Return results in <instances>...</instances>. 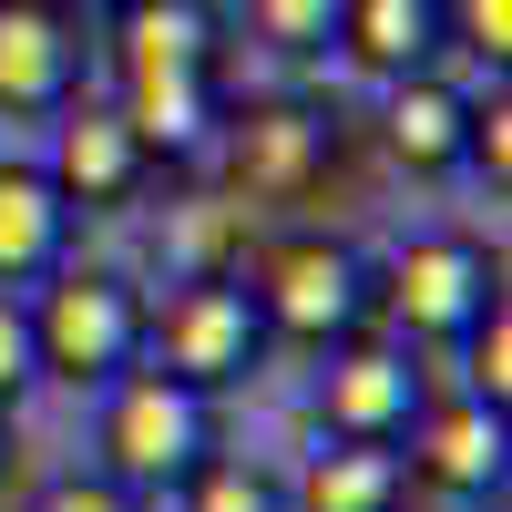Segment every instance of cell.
Wrapping results in <instances>:
<instances>
[{
  "label": "cell",
  "mask_w": 512,
  "mask_h": 512,
  "mask_svg": "<svg viewBox=\"0 0 512 512\" xmlns=\"http://www.w3.org/2000/svg\"><path fill=\"white\" fill-rule=\"evenodd\" d=\"M113 31V113L144 134V154H195L226 123V21L205 0H123Z\"/></svg>",
  "instance_id": "6da1fadb"
},
{
  "label": "cell",
  "mask_w": 512,
  "mask_h": 512,
  "mask_svg": "<svg viewBox=\"0 0 512 512\" xmlns=\"http://www.w3.org/2000/svg\"><path fill=\"white\" fill-rule=\"evenodd\" d=\"M236 277L256 297V318H267V338H287V349H338V338L379 328V267L328 226H287Z\"/></svg>",
  "instance_id": "7a4b0ae2"
},
{
  "label": "cell",
  "mask_w": 512,
  "mask_h": 512,
  "mask_svg": "<svg viewBox=\"0 0 512 512\" xmlns=\"http://www.w3.org/2000/svg\"><path fill=\"white\" fill-rule=\"evenodd\" d=\"M21 308H31V359L62 390H113L123 369H144V308L154 297L123 267H52Z\"/></svg>",
  "instance_id": "3957f363"
},
{
  "label": "cell",
  "mask_w": 512,
  "mask_h": 512,
  "mask_svg": "<svg viewBox=\"0 0 512 512\" xmlns=\"http://www.w3.org/2000/svg\"><path fill=\"white\" fill-rule=\"evenodd\" d=\"M267 318H256V297L236 267H195L185 287H164V308H144V369L185 379L195 400H226L246 390L256 369H267Z\"/></svg>",
  "instance_id": "277c9868"
},
{
  "label": "cell",
  "mask_w": 512,
  "mask_h": 512,
  "mask_svg": "<svg viewBox=\"0 0 512 512\" xmlns=\"http://www.w3.org/2000/svg\"><path fill=\"white\" fill-rule=\"evenodd\" d=\"M195 461H216V400H195L164 369H123L93 420V472L123 482L134 502H164Z\"/></svg>",
  "instance_id": "5b68a950"
},
{
  "label": "cell",
  "mask_w": 512,
  "mask_h": 512,
  "mask_svg": "<svg viewBox=\"0 0 512 512\" xmlns=\"http://www.w3.org/2000/svg\"><path fill=\"white\" fill-rule=\"evenodd\" d=\"M502 308V267L482 236H410L379 267V318L400 328V349H461Z\"/></svg>",
  "instance_id": "8992f818"
},
{
  "label": "cell",
  "mask_w": 512,
  "mask_h": 512,
  "mask_svg": "<svg viewBox=\"0 0 512 512\" xmlns=\"http://www.w3.org/2000/svg\"><path fill=\"white\" fill-rule=\"evenodd\" d=\"M318 359H328V369H318V441H369V451H400L410 410L431 400V369H420L400 338H379V328L338 338V349H318Z\"/></svg>",
  "instance_id": "52a82bcc"
},
{
  "label": "cell",
  "mask_w": 512,
  "mask_h": 512,
  "mask_svg": "<svg viewBox=\"0 0 512 512\" xmlns=\"http://www.w3.org/2000/svg\"><path fill=\"white\" fill-rule=\"evenodd\" d=\"M226 175L256 205H308L338 175V113H318V103H226Z\"/></svg>",
  "instance_id": "ba28073f"
},
{
  "label": "cell",
  "mask_w": 512,
  "mask_h": 512,
  "mask_svg": "<svg viewBox=\"0 0 512 512\" xmlns=\"http://www.w3.org/2000/svg\"><path fill=\"white\" fill-rule=\"evenodd\" d=\"M400 472L420 492H451V502H492L512 472V410L472 400V390H431L400 431Z\"/></svg>",
  "instance_id": "9c48e42d"
},
{
  "label": "cell",
  "mask_w": 512,
  "mask_h": 512,
  "mask_svg": "<svg viewBox=\"0 0 512 512\" xmlns=\"http://www.w3.org/2000/svg\"><path fill=\"white\" fill-rule=\"evenodd\" d=\"M41 175H52V195L72 205V216H123V205L154 185V154H144V134L113 103H62Z\"/></svg>",
  "instance_id": "30bf717a"
},
{
  "label": "cell",
  "mask_w": 512,
  "mask_h": 512,
  "mask_svg": "<svg viewBox=\"0 0 512 512\" xmlns=\"http://www.w3.org/2000/svg\"><path fill=\"white\" fill-rule=\"evenodd\" d=\"M62 103H82V21L52 0H0V113L52 123Z\"/></svg>",
  "instance_id": "8fae6325"
},
{
  "label": "cell",
  "mask_w": 512,
  "mask_h": 512,
  "mask_svg": "<svg viewBox=\"0 0 512 512\" xmlns=\"http://www.w3.org/2000/svg\"><path fill=\"white\" fill-rule=\"evenodd\" d=\"M52 267H72V205L31 154H0V287L31 297Z\"/></svg>",
  "instance_id": "7c38bea8"
},
{
  "label": "cell",
  "mask_w": 512,
  "mask_h": 512,
  "mask_svg": "<svg viewBox=\"0 0 512 512\" xmlns=\"http://www.w3.org/2000/svg\"><path fill=\"white\" fill-rule=\"evenodd\" d=\"M338 52L390 93V82L431 72L451 52V41H441V0H349V11H338Z\"/></svg>",
  "instance_id": "4fadbf2b"
},
{
  "label": "cell",
  "mask_w": 512,
  "mask_h": 512,
  "mask_svg": "<svg viewBox=\"0 0 512 512\" xmlns=\"http://www.w3.org/2000/svg\"><path fill=\"white\" fill-rule=\"evenodd\" d=\"M461 134H472V93L441 72H410L390 82V103H379V144H390L410 175H461Z\"/></svg>",
  "instance_id": "5bb4252c"
},
{
  "label": "cell",
  "mask_w": 512,
  "mask_h": 512,
  "mask_svg": "<svg viewBox=\"0 0 512 512\" xmlns=\"http://www.w3.org/2000/svg\"><path fill=\"white\" fill-rule=\"evenodd\" d=\"M287 512H400L410 502V472L400 451H369V441H318L297 461V482H277Z\"/></svg>",
  "instance_id": "9a60e30c"
},
{
  "label": "cell",
  "mask_w": 512,
  "mask_h": 512,
  "mask_svg": "<svg viewBox=\"0 0 512 512\" xmlns=\"http://www.w3.org/2000/svg\"><path fill=\"white\" fill-rule=\"evenodd\" d=\"M144 512H287V492H277V472L216 451V461H195V472L164 492V502H144Z\"/></svg>",
  "instance_id": "2e32d148"
},
{
  "label": "cell",
  "mask_w": 512,
  "mask_h": 512,
  "mask_svg": "<svg viewBox=\"0 0 512 512\" xmlns=\"http://www.w3.org/2000/svg\"><path fill=\"white\" fill-rule=\"evenodd\" d=\"M338 11L349 0H246V31L287 62H308V52H338Z\"/></svg>",
  "instance_id": "e0dca14e"
},
{
  "label": "cell",
  "mask_w": 512,
  "mask_h": 512,
  "mask_svg": "<svg viewBox=\"0 0 512 512\" xmlns=\"http://www.w3.org/2000/svg\"><path fill=\"white\" fill-rule=\"evenodd\" d=\"M451 390H472V400L512 410V308H492L472 338H461V379H451Z\"/></svg>",
  "instance_id": "ac0fdd59"
},
{
  "label": "cell",
  "mask_w": 512,
  "mask_h": 512,
  "mask_svg": "<svg viewBox=\"0 0 512 512\" xmlns=\"http://www.w3.org/2000/svg\"><path fill=\"white\" fill-rule=\"evenodd\" d=\"M461 175H482L492 195L512 185V93H472V134H461Z\"/></svg>",
  "instance_id": "d6986e66"
},
{
  "label": "cell",
  "mask_w": 512,
  "mask_h": 512,
  "mask_svg": "<svg viewBox=\"0 0 512 512\" xmlns=\"http://www.w3.org/2000/svg\"><path fill=\"white\" fill-rule=\"evenodd\" d=\"M441 41L472 52V62H492V82H502V62H512V0H441Z\"/></svg>",
  "instance_id": "ffe728a7"
},
{
  "label": "cell",
  "mask_w": 512,
  "mask_h": 512,
  "mask_svg": "<svg viewBox=\"0 0 512 512\" xmlns=\"http://www.w3.org/2000/svg\"><path fill=\"white\" fill-rule=\"evenodd\" d=\"M31 512H144V502L82 461V472H52V482H41V492H31Z\"/></svg>",
  "instance_id": "44dd1931"
},
{
  "label": "cell",
  "mask_w": 512,
  "mask_h": 512,
  "mask_svg": "<svg viewBox=\"0 0 512 512\" xmlns=\"http://www.w3.org/2000/svg\"><path fill=\"white\" fill-rule=\"evenodd\" d=\"M31 379H41V359H31V308L0 287V410H21Z\"/></svg>",
  "instance_id": "7402d4cb"
},
{
  "label": "cell",
  "mask_w": 512,
  "mask_h": 512,
  "mask_svg": "<svg viewBox=\"0 0 512 512\" xmlns=\"http://www.w3.org/2000/svg\"><path fill=\"white\" fill-rule=\"evenodd\" d=\"M52 11H72L82 31H93V21H113V11H123V0H52Z\"/></svg>",
  "instance_id": "603a6c76"
},
{
  "label": "cell",
  "mask_w": 512,
  "mask_h": 512,
  "mask_svg": "<svg viewBox=\"0 0 512 512\" xmlns=\"http://www.w3.org/2000/svg\"><path fill=\"white\" fill-rule=\"evenodd\" d=\"M0 472H11V410H0Z\"/></svg>",
  "instance_id": "cb8c5ba5"
}]
</instances>
